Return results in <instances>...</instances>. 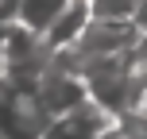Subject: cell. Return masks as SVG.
<instances>
[{"instance_id": "cell-1", "label": "cell", "mask_w": 147, "mask_h": 139, "mask_svg": "<svg viewBox=\"0 0 147 139\" xmlns=\"http://www.w3.org/2000/svg\"><path fill=\"white\" fill-rule=\"evenodd\" d=\"M112 124H116L112 112H105L101 104H93V101H81L78 108L62 112V116H51L43 124V132H39V139H97Z\"/></svg>"}, {"instance_id": "cell-2", "label": "cell", "mask_w": 147, "mask_h": 139, "mask_svg": "<svg viewBox=\"0 0 147 139\" xmlns=\"http://www.w3.org/2000/svg\"><path fill=\"white\" fill-rule=\"evenodd\" d=\"M89 19H93V15H89V0H66V4L54 12V19L43 27L39 39H43V46L51 54H62V50H70V46L78 43V35L89 27Z\"/></svg>"}, {"instance_id": "cell-3", "label": "cell", "mask_w": 147, "mask_h": 139, "mask_svg": "<svg viewBox=\"0 0 147 139\" xmlns=\"http://www.w3.org/2000/svg\"><path fill=\"white\" fill-rule=\"evenodd\" d=\"M140 0H89V15L105 23H132Z\"/></svg>"}, {"instance_id": "cell-4", "label": "cell", "mask_w": 147, "mask_h": 139, "mask_svg": "<svg viewBox=\"0 0 147 139\" xmlns=\"http://www.w3.org/2000/svg\"><path fill=\"white\" fill-rule=\"evenodd\" d=\"M97 139H136V135L128 132V128H120V124H112V128H105V132L97 135Z\"/></svg>"}, {"instance_id": "cell-5", "label": "cell", "mask_w": 147, "mask_h": 139, "mask_svg": "<svg viewBox=\"0 0 147 139\" xmlns=\"http://www.w3.org/2000/svg\"><path fill=\"white\" fill-rule=\"evenodd\" d=\"M136 31H140V35H147V0H140V8H136Z\"/></svg>"}, {"instance_id": "cell-6", "label": "cell", "mask_w": 147, "mask_h": 139, "mask_svg": "<svg viewBox=\"0 0 147 139\" xmlns=\"http://www.w3.org/2000/svg\"><path fill=\"white\" fill-rule=\"evenodd\" d=\"M132 112H140L143 124H147V89H140V97H136V108H132Z\"/></svg>"}, {"instance_id": "cell-7", "label": "cell", "mask_w": 147, "mask_h": 139, "mask_svg": "<svg viewBox=\"0 0 147 139\" xmlns=\"http://www.w3.org/2000/svg\"><path fill=\"white\" fill-rule=\"evenodd\" d=\"M12 12H16V0H0V19H12Z\"/></svg>"}]
</instances>
